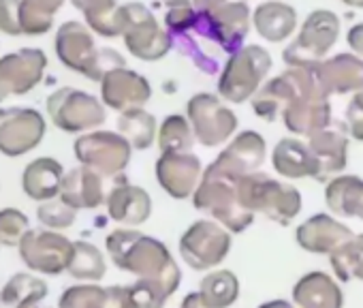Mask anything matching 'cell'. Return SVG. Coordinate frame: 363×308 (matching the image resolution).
Masks as SVG:
<instances>
[{
    "instance_id": "obj_1",
    "label": "cell",
    "mask_w": 363,
    "mask_h": 308,
    "mask_svg": "<svg viewBox=\"0 0 363 308\" xmlns=\"http://www.w3.org/2000/svg\"><path fill=\"white\" fill-rule=\"evenodd\" d=\"M105 248L113 265L137 278L158 280L169 297L179 289L182 270L164 242L137 229H116L107 236Z\"/></svg>"
},
{
    "instance_id": "obj_2",
    "label": "cell",
    "mask_w": 363,
    "mask_h": 308,
    "mask_svg": "<svg viewBox=\"0 0 363 308\" xmlns=\"http://www.w3.org/2000/svg\"><path fill=\"white\" fill-rule=\"evenodd\" d=\"M56 56L58 60L92 82H103V77L116 69H124L126 60L113 48H96L92 31L82 22H65L56 33Z\"/></svg>"
},
{
    "instance_id": "obj_3",
    "label": "cell",
    "mask_w": 363,
    "mask_h": 308,
    "mask_svg": "<svg viewBox=\"0 0 363 308\" xmlns=\"http://www.w3.org/2000/svg\"><path fill=\"white\" fill-rule=\"evenodd\" d=\"M238 197L250 210L286 227L301 212V193L286 182L257 172L238 182Z\"/></svg>"
},
{
    "instance_id": "obj_4",
    "label": "cell",
    "mask_w": 363,
    "mask_h": 308,
    "mask_svg": "<svg viewBox=\"0 0 363 308\" xmlns=\"http://www.w3.org/2000/svg\"><path fill=\"white\" fill-rule=\"evenodd\" d=\"M193 206L199 212H206L210 219L220 223L233 236L244 233L255 223V212H250L238 197V182L227 180L208 167L203 178L193 195Z\"/></svg>"
},
{
    "instance_id": "obj_5",
    "label": "cell",
    "mask_w": 363,
    "mask_h": 308,
    "mask_svg": "<svg viewBox=\"0 0 363 308\" xmlns=\"http://www.w3.org/2000/svg\"><path fill=\"white\" fill-rule=\"evenodd\" d=\"M272 69V56L261 45H244L231 54L218 77V97L227 103H246L261 90Z\"/></svg>"
},
{
    "instance_id": "obj_6",
    "label": "cell",
    "mask_w": 363,
    "mask_h": 308,
    "mask_svg": "<svg viewBox=\"0 0 363 308\" xmlns=\"http://www.w3.org/2000/svg\"><path fill=\"white\" fill-rule=\"evenodd\" d=\"M233 233L214 219H199L182 233L177 251L189 268L197 272L216 270L229 255Z\"/></svg>"
},
{
    "instance_id": "obj_7",
    "label": "cell",
    "mask_w": 363,
    "mask_h": 308,
    "mask_svg": "<svg viewBox=\"0 0 363 308\" xmlns=\"http://www.w3.org/2000/svg\"><path fill=\"white\" fill-rule=\"evenodd\" d=\"M340 37V18L333 11H312L299 28V35L282 52L286 67H312L325 60Z\"/></svg>"
},
{
    "instance_id": "obj_8",
    "label": "cell",
    "mask_w": 363,
    "mask_h": 308,
    "mask_svg": "<svg viewBox=\"0 0 363 308\" xmlns=\"http://www.w3.org/2000/svg\"><path fill=\"white\" fill-rule=\"evenodd\" d=\"M75 159L79 165L94 170L103 178H120L130 163L133 145L113 131H92L75 139Z\"/></svg>"
},
{
    "instance_id": "obj_9",
    "label": "cell",
    "mask_w": 363,
    "mask_h": 308,
    "mask_svg": "<svg viewBox=\"0 0 363 308\" xmlns=\"http://www.w3.org/2000/svg\"><path fill=\"white\" fill-rule=\"evenodd\" d=\"M186 118L193 126L195 139L206 148L231 141L238 131V116L212 92H199L186 103Z\"/></svg>"
},
{
    "instance_id": "obj_10",
    "label": "cell",
    "mask_w": 363,
    "mask_h": 308,
    "mask_svg": "<svg viewBox=\"0 0 363 308\" xmlns=\"http://www.w3.org/2000/svg\"><path fill=\"white\" fill-rule=\"evenodd\" d=\"M48 116L65 133H84L101 126L107 118L105 105L77 88H58L48 97Z\"/></svg>"
},
{
    "instance_id": "obj_11",
    "label": "cell",
    "mask_w": 363,
    "mask_h": 308,
    "mask_svg": "<svg viewBox=\"0 0 363 308\" xmlns=\"http://www.w3.org/2000/svg\"><path fill=\"white\" fill-rule=\"evenodd\" d=\"M126 31H124V45L126 50L145 62H154L164 58L173 48V37L167 28H160L152 9L141 3H126Z\"/></svg>"
},
{
    "instance_id": "obj_12",
    "label": "cell",
    "mask_w": 363,
    "mask_h": 308,
    "mask_svg": "<svg viewBox=\"0 0 363 308\" xmlns=\"http://www.w3.org/2000/svg\"><path fill=\"white\" fill-rule=\"evenodd\" d=\"M250 24L252 11L246 0H229L227 5H223L212 16H199L195 31L201 37H208L218 43V48L231 56L244 48V41L250 33Z\"/></svg>"
},
{
    "instance_id": "obj_13",
    "label": "cell",
    "mask_w": 363,
    "mask_h": 308,
    "mask_svg": "<svg viewBox=\"0 0 363 308\" xmlns=\"http://www.w3.org/2000/svg\"><path fill=\"white\" fill-rule=\"evenodd\" d=\"M265 154V137L257 131H242L225 145V150L218 154L214 163L208 165V170L227 180L240 182L242 178L261 172Z\"/></svg>"
},
{
    "instance_id": "obj_14",
    "label": "cell",
    "mask_w": 363,
    "mask_h": 308,
    "mask_svg": "<svg viewBox=\"0 0 363 308\" xmlns=\"http://www.w3.org/2000/svg\"><path fill=\"white\" fill-rule=\"evenodd\" d=\"M73 244L67 236L52 229H30L20 242V257L28 265V270L39 274L58 276L67 272Z\"/></svg>"
},
{
    "instance_id": "obj_15",
    "label": "cell",
    "mask_w": 363,
    "mask_h": 308,
    "mask_svg": "<svg viewBox=\"0 0 363 308\" xmlns=\"http://www.w3.org/2000/svg\"><path fill=\"white\" fill-rule=\"evenodd\" d=\"M45 128V118L37 109H0V152L5 157H22L43 141Z\"/></svg>"
},
{
    "instance_id": "obj_16",
    "label": "cell",
    "mask_w": 363,
    "mask_h": 308,
    "mask_svg": "<svg viewBox=\"0 0 363 308\" xmlns=\"http://www.w3.org/2000/svg\"><path fill=\"white\" fill-rule=\"evenodd\" d=\"M48 69V56L43 50L24 48L0 58V103L9 97L30 92L41 84Z\"/></svg>"
},
{
    "instance_id": "obj_17",
    "label": "cell",
    "mask_w": 363,
    "mask_h": 308,
    "mask_svg": "<svg viewBox=\"0 0 363 308\" xmlns=\"http://www.w3.org/2000/svg\"><path fill=\"white\" fill-rule=\"evenodd\" d=\"M154 174L169 197L189 199L195 195L203 178V165L193 152H164L154 165Z\"/></svg>"
},
{
    "instance_id": "obj_18",
    "label": "cell",
    "mask_w": 363,
    "mask_h": 308,
    "mask_svg": "<svg viewBox=\"0 0 363 308\" xmlns=\"http://www.w3.org/2000/svg\"><path fill=\"white\" fill-rule=\"evenodd\" d=\"M348 143L350 135L344 120H331L329 126L310 135L308 145L316 161V182L327 185L331 178L340 176L348 165Z\"/></svg>"
},
{
    "instance_id": "obj_19",
    "label": "cell",
    "mask_w": 363,
    "mask_h": 308,
    "mask_svg": "<svg viewBox=\"0 0 363 308\" xmlns=\"http://www.w3.org/2000/svg\"><path fill=\"white\" fill-rule=\"evenodd\" d=\"M352 238H354L352 229L327 212H320V214L306 219L295 229L297 244L303 251L314 253V255H329L331 257L337 248H342Z\"/></svg>"
},
{
    "instance_id": "obj_20",
    "label": "cell",
    "mask_w": 363,
    "mask_h": 308,
    "mask_svg": "<svg viewBox=\"0 0 363 308\" xmlns=\"http://www.w3.org/2000/svg\"><path fill=\"white\" fill-rule=\"evenodd\" d=\"M101 99H103V105L122 114L126 109L143 107L152 99V86L141 73L124 67L103 77Z\"/></svg>"
},
{
    "instance_id": "obj_21",
    "label": "cell",
    "mask_w": 363,
    "mask_h": 308,
    "mask_svg": "<svg viewBox=\"0 0 363 308\" xmlns=\"http://www.w3.org/2000/svg\"><path fill=\"white\" fill-rule=\"evenodd\" d=\"M107 214L111 221L126 227H139L152 216V197L145 189L126 182L124 176L116 178L107 193Z\"/></svg>"
},
{
    "instance_id": "obj_22",
    "label": "cell",
    "mask_w": 363,
    "mask_h": 308,
    "mask_svg": "<svg viewBox=\"0 0 363 308\" xmlns=\"http://www.w3.org/2000/svg\"><path fill=\"white\" fill-rule=\"evenodd\" d=\"M331 103L323 94H303L297 97L284 111L282 122L289 133L310 137L331 124Z\"/></svg>"
},
{
    "instance_id": "obj_23",
    "label": "cell",
    "mask_w": 363,
    "mask_h": 308,
    "mask_svg": "<svg viewBox=\"0 0 363 308\" xmlns=\"http://www.w3.org/2000/svg\"><path fill=\"white\" fill-rule=\"evenodd\" d=\"M101 174L90 167H75L65 174L60 187V199L73 206L75 210H94L107 202V187Z\"/></svg>"
},
{
    "instance_id": "obj_24",
    "label": "cell",
    "mask_w": 363,
    "mask_h": 308,
    "mask_svg": "<svg viewBox=\"0 0 363 308\" xmlns=\"http://www.w3.org/2000/svg\"><path fill=\"white\" fill-rule=\"evenodd\" d=\"M318 77L329 97L363 90V58L357 54H335L318 62Z\"/></svg>"
},
{
    "instance_id": "obj_25",
    "label": "cell",
    "mask_w": 363,
    "mask_h": 308,
    "mask_svg": "<svg viewBox=\"0 0 363 308\" xmlns=\"http://www.w3.org/2000/svg\"><path fill=\"white\" fill-rule=\"evenodd\" d=\"M293 304L297 308H344V291L333 276L316 270L293 285Z\"/></svg>"
},
{
    "instance_id": "obj_26",
    "label": "cell",
    "mask_w": 363,
    "mask_h": 308,
    "mask_svg": "<svg viewBox=\"0 0 363 308\" xmlns=\"http://www.w3.org/2000/svg\"><path fill=\"white\" fill-rule=\"evenodd\" d=\"M272 165L276 174L289 180L316 178V161L310 152V145L297 137H282L272 152Z\"/></svg>"
},
{
    "instance_id": "obj_27",
    "label": "cell",
    "mask_w": 363,
    "mask_h": 308,
    "mask_svg": "<svg viewBox=\"0 0 363 308\" xmlns=\"http://www.w3.org/2000/svg\"><path fill=\"white\" fill-rule=\"evenodd\" d=\"M65 180V170L56 159L41 157L26 165L22 174V189L35 202H50L60 197V187Z\"/></svg>"
},
{
    "instance_id": "obj_28",
    "label": "cell",
    "mask_w": 363,
    "mask_h": 308,
    "mask_svg": "<svg viewBox=\"0 0 363 308\" xmlns=\"http://www.w3.org/2000/svg\"><path fill=\"white\" fill-rule=\"evenodd\" d=\"M252 24L265 41L282 43L297 28V11L280 0H267L252 11Z\"/></svg>"
},
{
    "instance_id": "obj_29",
    "label": "cell",
    "mask_w": 363,
    "mask_h": 308,
    "mask_svg": "<svg viewBox=\"0 0 363 308\" xmlns=\"http://www.w3.org/2000/svg\"><path fill=\"white\" fill-rule=\"evenodd\" d=\"M363 199V180L352 174H340L325 185V204L333 216L357 219Z\"/></svg>"
},
{
    "instance_id": "obj_30",
    "label": "cell",
    "mask_w": 363,
    "mask_h": 308,
    "mask_svg": "<svg viewBox=\"0 0 363 308\" xmlns=\"http://www.w3.org/2000/svg\"><path fill=\"white\" fill-rule=\"evenodd\" d=\"M58 308H122V285H73L60 295Z\"/></svg>"
},
{
    "instance_id": "obj_31",
    "label": "cell",
    "mask_w": 363,
    "mask_h": 308,
    "mask_svg": "<svg viewBox=\"0 0 363 308\" xmlns=\"http://www.w3.org/2000/svg\"><path fill=\"white\" fill-rule=\"evenodd\" d=\"M45 295V280L26 272H18L0 289V308H35Z\"/></svg>"
},
{
    "instance_id": "obj_32",
    "label": "cell",
    "mask_w": 363,
    "mask_h": 308,
    "mask_svg": "<svg viewBox=\"0 0 363 308\" xmlns=\"http://www.w3.org/2000/svg\"><path fill=\"white\" fill-rule=\"evenodd\" d=\"M199 295L210 308H231L240 297V278L231 270H210L199 282Z\"/></svg>"
},
{
    "instance_id": "obj_33",
    "label": "cell",
    "mask_w": 363,
    "mask_h": 308,
    "mask_svg": "<svg viewBox=\"0 0 363 308\" xmlns=\"http://www.w3.org/2000/svg\"><path fill=\"white\" fill-rule=\"evenodd\" d=\"M118 133L128 139L133 150H147L158 139L156 118L143 107L126 109L118 118Z\"/></svg>"
},
{
    "instance_id": "obj_34",
    "label": "cell",
    "mask_w": 363,
    "mask_h": 308,
    "mask_svg": "<svg viewBox=\"0 0 363 308\" xmlns=\"http://www.w3.org/2000/svg\"><path fill=\"white\" fill-rule=\"evenodd\" d=\"M67 272L77 280L99 282L107 274V263H105L103 253L94 244L79 240L73 244V255H71Z\"/></svg>"
},
{
    "instance_id": "obj_35",
    "label": "cell",
    "mask_w": 363,
    "mask_h": 308,
    "mask_svg": "<svg viewBox=\"0 0 363 308\" xmlns=\"http://www.w3.org/2000/svg\"><path fill=\"white\" fill-rule=\"evenodd\" d=\"M195 133L186 116L169 114L158 126V148L164 152H191L195 145Z\"/></svg>"
},
{
    "instance_id": "obj_36",
    "label": "cell",
    "mask_w": 363,
    "mask_h": 308,
    "mask_svg": "<svg viewBox=\"0 0 363 308\" xmlns=\"http://www.w3.org/2000/svg\"><path fill=\"white\" fill-rule=\"evenodd\" d=\"M65 5V0H22L20 20L22 31L28 37H39L50 33L56 11Z\"/></svg>"
},
{
    "instance_id": "obj_37",
    "label": "cell",
    "mask_w": 363,
    "mask_h": 308,
    "mask_svg": "<svg viewBox=\"0 0 363 308\" xmlns=\"http://www.w3.org/2000/svg\"><path fill=\"white\" fill-rule=\"evenodd\" d=\"M331 270L340 282L361 280L363 282V233H354L350 242L337 248L331 257Z\"/></svg>"
},
{
    "instance_id": "obj_38",
    "label": "cell",
    "mask_w": 363,
    "mask_h": 308,
    "mask_svg": "<svg viewBox=\"0 0 363 308\" xmlns=\"http://www.w3.org/2000/svg\"><path fill=\"white\" fill-rule=\"evenodd\" d=\"M169 293L158 280L137 278L122 287V308H164Z\"/></svg>"
},
{
    "instance_id": "obj_39",
    "label": "cell",
    "mask_w": 363,
    "mask_h": 308,
    "mask_svg": "<svg viewBox=\"0 0 363 308\" xmlns=\"http://www.w3.org/2000/svg\"><path fill=\"white\" fill-rule=\"evenodd\" d=\"M199 13L193 0H164V28L171 37H184L195 31Z\"/></svg>"
},
{
    "instance_id": "obj_40",
    "label": "cell",
    "mask_w": 363,
    "mask_h": 308,
    "mask_svg": "<svg viewBox=\"0 0 363 308\" xmlns=\"http://www.w3.org/2000/svg\"><path fill=\"white\" fill-rule=\"evenodd\" d=\"M37 216H39V223L43 227H48L52 231H58V229H69L75 223L77 210L58 197V199L43 202L39 206V210H37Z\"/></svg>"
},
{
    "instance_id": "obj_41",
    "label": "cell",
    "mask_w": 363,
    "mask_h": 308,
    "mask_svg": "<svg viewBox=\"0 0 363 308\" xmlns=\"http://www.w3.org/2000/svg\"><path fill=\"white\" fill-rule=\"evenodd\" d=\"M28 216L18 208L0 210V244L3 246H20L22 238L30 231Z\"/></svg>"
},
{
    "instance_id": "obj_42",
    "label": "cell",
    "mask_w": 363,
    "mask_h": 308,
    "mask_svg": "<svg viewBox=\"0 0 363 308\" xmlns=\"http://www.w3.org/2000/svg\"><path fill=\"white\" fill-rule=\"evenodd\" d=\"M22 0H0V33L9 37H22V20H20Z\"/></svg>"
},
{
    "instance_id": "obj_43",
    "label": "cell",
    "mask_w": 363,
    "mask_h": 308,
    "mask_svg": "<svg viewBox=\"0 0 363 308\" xmlns=\"http://www.w3.org/2000/svg\"><path fill=\"white\" fill-rule=\"evenodd\" d=\"M344 122L350 139L363 141V90L354 92L344 111Z\"/></svg>"
},
{
    "instance_id": "obj_44",
    "label": "cell",
    "mask_w": 363,
    "mask_h": 308,
    "mask_svg": "<svg viewBox=\"0 0 363 308\" xmlns=\"http://www.w3.org/2000/svg\"><path fill=\"white\" fill-rule=\"evenodd\" d=\"M71 5L84 13L86 22L92 24L109 13H113L118 9V3L116 0H71Z\"/></svg>"
},
{
    "instance_id": "obj_45",
    "label": "cell",
    "mask_w": 363,
    "mask_h": 308,
    "mask_svg": "<svg viewBox=\"0 0 363 308\" xmlns=\"http://www.w3.org/2000/svg\"><path fill=\"white\" fill-rule=\"evenodd\" d=\"M346 41H348L350 50H352L357 56H361V58H363V22L354 24V26L348 31Z\"/></svg>"
},
{
    "instance_id": "obj_46",
    "label": "cell",
    "mask_w": 363,
    "mask_h": 308,
    "mask_svg": "<svg viewBox=\"0 0 363 308\" xmlns=\"http://www.w3.org/2000/svg\"><path fill=\"white\" fill-rule=\"evenodd\" d=\"M227 3L229 0H193V5H195L199 16H212L214 11H218Z\"/></svg>"
},
{
    "instance_id": "obj_47",
    "label": "cell",
    "mask_w": 363,
    "mask_h": 308,
    "mask_svg": "<svg viewBox=\"0 0 363 308\" xmlns=\"http://www.w3.org/2000/svg\"><path fill=\"white\" fill-rule=\"evenodd\" d=\"M179 308H210V306L203 302V297L199 295V291H193V293L184 295V299H182Z\"/></svg>"
},
{
    "instance_id": "obj_48",
    "label": "cell",
    "mask_w": 363,
    "mask_h": 308,
    "mask_svg": "<svg viewBox=\"0 0 363 308\" xmlns=\"http://www.w3.org/2000/svg\"><path fill=\"white\" fill-rule=\"evenodd\" d=\"M259 308H297V306L293 302H289V299H272V302L261 304Z\"/></svg>"
},
{
    "instance_id": "obj_49",
    "label": "cell",
    "mask_w": 363,
    "mask_h": 308,
    "mask_svg": "<svg viewBox=\"0 0 363 308\" xmlns=\"http://www.w3.org/2000/svg\"><path fill=\"white\" fill-rule=\"evenodd\" d=\"M342 3L348 7H354V9H363V0H342Z\"/></svg>"
},
{
    "instance_id": "obj_50",
    "label": "cell",
    "mask_w": 363,
    "mask_h": 308,
    "mask_svg": "<svg viewBox=\"0 0 363 308\" xmlns=\"http://www.w3.org/2000/svg\"><path fill=\"white\" fill-rule=\"evenodd\" d=\"M357 219H361V221H363V199H361V208H359V214H357Z\"/></svg>"
},
{
    "instance_id": "obj_51",
    "label": "cell",
    "mask_w": 363,
    "mask_h": 308,
    "mask_svg": "<svg viewBox=\"0 0 363 308\" xmlns=\"http://www.w3.org/2000/svg\"><path fill=\"white\" fill-rule=\"evenodd\" d=\"M35 308H37V306H35Z\"/></svg>"
}]
</instances>
